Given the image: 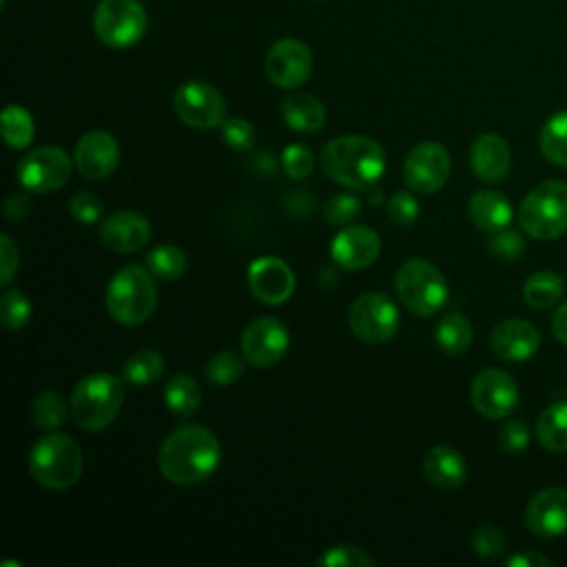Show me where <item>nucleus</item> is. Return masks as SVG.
Here are the masks:
<instances>
[{"label": "nucleus", "instance_id": "1", "mask_svg": "<svg viewBox=\"0 0 567 567\" xmlns=\"http://www.w3.org/2000/svg\"><path fill=\"white\" fill-rule=\"evenodd\" d=\"M221 461L217 436L202 425L175 427L157 450V467L173 485H197L215 474Z\"/></svg>", "mask_w": 567, "mask_h": 567}, {"label": "nucleus", "instance_id": "2", "mask_svg": "<svg viewBox=\"0 0 567 567\" xmlns=\"http://www.w3.org/2000/svg\"><path fill=\"white\" fill-rule=\"evenodd\" d=\"M319 162L326 177L350 190H370L385 171V153L368 135H339L330 140Z\"/></svg>", "mask_w": 567, "mask_h": 567}, {"label": "nucleus", "instance_id": "3", "mask_svg": "<svg viewBox=\"0 0 567 567\" xmlns=\"http://www.w3.org/2000/svg\"><path fill=\"white\" fill-rule=\"evenodd\" d=\"M104 306L120 326H140L157 308L155 277L146 266L131 264L117 270L104 292Z\"/></svg>", "mask_w": 567, "mask_h": 567}, {"label": "nucleus", "instance_id": "4", "mask_svg": "<svg viewBox=\"0 0 567 567\" xmlns=\"http://www.w3.org/2000/svg\"><path fill=\"white\" fill-rule=\"evenodd\" d=\"M82 450L78 441L62 432L40 436L29 450V472L47 489H69L82 474Z\"/></svg>", "mask_w": 567, "mask_h": 567}, {"label": "nucleus", "instance_id": "5", "mask_svg": "<svg viewBox=\"0 0 567 567\" xmlns=\"http://www.w3.org/2000/svg\"><path fill=\"white\" fill-rule=\"evenodd\" d=\"M124 383L109 372H91L82 377L71 394V416L78 427L100 432L109 427L122 408Z\"/></svg>", "mask_w": 567, "mask_h": 567}, {"label": "nucleus", "instance_id": "6", "mask_svg": "<svg viewBox=\"0 0 567 567\" xmlns=\"http://www.w3.org/2000/svg\"><path fill=\"white\" fill-rule=\"evenodd\" d=\"M394 288L401 303L416 317H432L447 303V281L427 259L412 257L394 275Z\"/></svg>", "mask_w": 567, "mask_h": 567}, {"label": "nucleus", "instance_id": "7", "mask_svg": "<svg viewBox=\"0 0 567 567\" xmlns=\"http://www.w3.org/2000/svg\"><path fill=\"white\" fill-rule=\"evenodd\" d=\"M518 221L532 239L549 241L567 233V184L547 179L532 188L518 208Z\"/></svg>", "mask_w": 567, "mask_h": 567}, {"label": "nucleus", "instance_id": "8", "mask_svg": "<svg viewBox=\"0 0 567 567\" xmlns=\"http://www.w3.org/2000/svg\"><path fill=\"white\" fill-rule=\"evenodd\" d=\"M146 9L140 0H100L93 13L97 40L111 49H128L146 33Z\"/></svg>", "mask_w": 567, "mask_h": 567}, {"label": "nucleus", "instance_id": "9", "mask_svg": "<svg viewBox=\"0 0 567 567\" xmlns=\"http://www.w3.org/2000/svg\"><path fill=\"white\" fill-rule=\"evenodd\" d=\"M348 326L359 341L383 343L399 330V310L388 295L363 292L348 310Z\"/></svg>", "mask_w": 567, "mask_h": 567}, {"label": "nucleus", "instance_id": "10", "mask_svg": "<svg viewBox=\"0 0 567 567\" xmlns=\"http://www.w3.org/2000/svg\"><path fill=\"white\" fill-rule=\"evenodd\" d=\"M175 115L190 128L208 131L226 120L224 95L208 82L188 80L173 93Z\"/></svg>", "mask_w": 567, "mask_h": 567}, {"label": "nucleus", "instance_id": "11", "mask_svg": "<svg viewBox=\"0 0 567 567\" xmlns=\"http://www.w3.org/2000/svg\"><path fill=\"white\" fill-rule=\"evenodd\" d=\"M452 162L450 153L439 142H419L410 148L403 159V182L410 190L421 195H432L441 190L450 177Z\"/></svg>", "mask_w": 567, "mask_h": 567}, {"label": "nucleus", "instance_id": "12", "mask_svg": "<svg viewBox=\"0 0 567 567\" xmlns=\"http://www.w3.org/2000/svg\"><path fill=\"white\" fill-rule=\"evenodd\" d=\"M71 168V157L60 146H38L18 162L16 177L29 193H51L69 182Z\"/></svg>", "mask_w": 567, "mask_h": 567}, {"label": "nucleus", "instance_id": "13", "mask_svg": "<svg viewBox=\"0 0 567 567\" xmlns=\"http://www.w3.org/2000/svg\"><path fill=\"white\" fill-rule=\"evenodd\" d=\"M518 385L501 368H483L470 385V401L474 410L492 421L509 416L518 405Z\"/></svg>", "mask_w": 567, "mask_h": 567}, {"label": "nucleus", "instance_id": "14", "mask_svg": "<svg viewBox=\"0 0 567 567\" xmlns=\"http://www.w3.org/2000/svg\"><path fill=\"white\" fill-rule=\"evenodd\" d=\"M264 69L275 86L297 89L312 73V53L306 42L297 38H281L266 51Z\"/></svg>", "mask_w": 567, "mask_h": 567}, {"label": "nucleus", "instance_id": "15", "mask_svg": "<svg viewBox=\"0 0 567 567\" xmlns=\"http://www.w3.org/2000/svg\"><path fill=\"white\" fill-rule=\"evenodd\" d=\"M290 337L277 317H257L241 332V354L255 368H270L284 359Z\"/></svg>", "mask_w": 567, "mask_h": 567}, {"label": "nucleus", "instance_id": "16", "mask_svg": "<svg viewBox=\"0 0 567 567\" xmlns=\"http://www.w3.org/2000/svg\"><path fill=\"white\" fill-rule=\"evenodd\" d=\"M246 277L252 297L268 306L286 303L295 292V275L290 266L272 255L252 259Z\"/></svg>", "mask_w": 567, "mask_h": 567}, {"label": "nucleus", "instance_id": "17", "mask_svg": "<svg viewBox=\"0 0 567 567\" xmlns=\"http://www.w3.org/2000/svg\"><path fill=\"white\" fill-rule=\"evenodd\" d=\"M73 164L84 179H106L120 164V144L106 131H89L75 142Z\"/></svg>", "mask_w": 567, "mask_h": 567}, {"label": "nucleus", "instance_id": "18", "mask_svg": "<svg viewBox=\"0 0 567 567\" xmlns=\"http://www.w3.org/2000/svg\"><path fill=\"white\" fill-rule=\"evenodd\" d=\"M525 525L534 536L558 538L567 534V487H545L525 507Z\"/></svg>", "mask_w": 567, "mask_h": 567}, {"label": "nucleus", "instance_id": "19", "mask_svg": "<svg viewBox=\"0 0 567 567\" xmlns=\"http://www.w3.org/2000/svg\"><path fill=\"white\" fill-rule=\"evenodd\" d=\"M381 252L379 235L361 224H348L339 230L330 241V257L339 268L346 270H363L368 268Z\"/></svg>", "mask_w": 567, "mask_h": 567}, {"label": "nucleus", "instance_id": "20", "mask_svg": "<svg viewBox=\"0 0 567 567\" xmlns=\"http://www.w3.org/2000/svg\"><path fill=\"white\" fill-rule=\"evenodd\" d=\"M489 343L498 359L520 363L532 359L538 352L540 332L534 323L518 317H509L494 326L489 334Z\"/></svg>", "mask_w": 567, "mask_h": 567}, {"label": "nucleus", "instance_id": "21", "mask_svg": "<svg viewBox=\"0 0 567 567\" xmlns=\"http://www.w3.org/2000/svg\"><path fill=\"white\" fill-rule=\"evenodd\" d=\"M100 239L113 252H137L151 239V224L137 210H115L102 221Z\"/></svg>", "mask_w": 567, "mask_h": 567}, {"label": "nucleus", "instance_id": "22", "mask_svg": "<svg viewBox=\"0 0 567 567\" xmlns=\"http://www.w3.org/2000/svg\"><path fill=\"white\" fill-rule=\"evenodd\" d=\"M472 173L487 184L503 182L512 166V151L498 133H481L470 146Z\"/></svg>", "mask_w": 567, "mask_h": 567}, {"label": "nucleus", "instance_id": "23", "mask_svg": "<svg viewBox=\"0 0 567 567\" xmlns=\"http://www.w3.org/2000/svg\"><path fill=\"white\" fill-rule=\"evenodd\" d=\"M423 474L436 487L456 489L465 483L467 463L452 445H434L423 456Z\"/></svg>", "mask_w": 567, "mask_h": 567}, {"label": "nucleus", "instance_id": "24", "mask_svg": "<svg viewBox=\"0 0 567 567\" xmlns=\"http://www.w3.org/2000/svg\"><path fill=\"white\" fill-rule=\"evenodd\" d=\"M470 221L485 233H496L512 224V204L498 190H476L467 202Z\"/></svg>", "mask_w": 567, "mask_h": 567}, {"label": "nucleus", "instance_id": "25", "mask_svg": "<svg viewBox=\"0 0 567 567\" xmlns=\"http://www.w3.org/2000/svg\"><path fill=\"white\" fill-rule=\"evenodd\" d=\"M281 117L297 133H317L326 122V109L310 93H290L281 102Z\"/></svg>", "mask_w": 567, "mask_h": 567}, {"label": "nucleus", "instance_id": "26", "mask_svg": "<svg viewBox=\"0 0 567 567\" xmlns=\"http://www.w3.org/2000/svg\"><path fill=\"white\" fill-rule=\"evenodd\" d=\"M536 436L540 445L554 454L567 452V401L549 403L538 421H536Z\"/></svg>", "mask_w": 567, "mask_h": 567}, {"label": "nucleus", "instance_id": "27", "mask_svg": "<svg viewBox=\"0 0 567 567\" xmlns=\"http://www.w3.org/2000/svg\"><path fill=\"white\" fill-rule=\"evenodd\" d=\"M472 337H474V328L470 319L461 312L445 315L443 319H439L434 328V341L439 350H443L450 357L463 354L472 346Z\"/></svg>", "mask_w": 567, "mask_h": 567}, {"label": "nucleus", "instance_id": "28", "mask_svg": "<svg viewBox=\"0 0 567 567\" xmlns=\"http://www.w3.org/2000/svg\"><path fill=\"white\" fill-rule=\"evenodd\" d=\"M199 401H202V390L190 374L177 372L166 381L164 403L173 414L190 416L199 408Z\"/></svg>", "mask_w": 567, "mask_h": 567}, {"label": "nucleus", "instance_id": "29", "mask_svg": "<svg viewBox=\"0 0 567 567\" xmlns=\"http://www.w3.org/2000/svg\"><path fill=\"white\" fill-rule=\"evenodd\" d=\"M538 148L554 166H567V111H558L545 120L538 133Z\"/></svg>", "mask_w": 567, "mask_h": 567}, {"label": "nucleus", "instance_id": "30", "mask_svg": "<svg viewBox=\"0 0 567 567\" xmlns=\"http://www.w3.org/2000/svg\"><path fill=\"white\" fill-rule=\"evenodd\" d=\"M565 292V281L558 272L551 270H538L532 272L525 284H523V299L527 301V306L543 310L554 306Z\"/></svg>", "mask_w": 567, "mask_h": 567}, {"label": "nucleus", "instance_id": "31", "mask_svg": "<svg viewBox=\"0 0 567 567\" xmlns=\"http://www.w3.org/2000/svg\"><path fill=\"white\" fill-rule=\"evenodd\" d=\"M144 266L148 268V272L155 279L175 281V279H179L186 272L188 257H186V252L179 246L162 244V246H155V248H151L146 252Z\"/></svg>", "mask_w": 567, "mask_h": 567}, {"label": "nucleus", "instance_id": "32", "mask_svg": "<svg viewBox=\"0 0 567 567\" xmlns=\"http://www.w3.org/2000/svg\"><path fill=\"white\" fill-rule=\"evenodd\" d=\"M2 137L9 148L22 151L33 142L35 124L31 113L20 104H7L2 111Z\"/></svg>", "mask_w": 567, "mask_h": 567}, {"label": "nucleus", "instance_id": "33", "mask_svg": "<svg viewBox=\"0 0 567 567\" xmlns=\"http://www.w3.org/2000/svg\"><path fill=\"white\" fill-rule=\"evenodd\" d=\"M164 372V357L157 350H137L122 365V379L131 385H148Z\"/></svg>", "mask_w": 567, "mask_h": 567}, {"label": "nucleus", "instance_id": "34", "mask_svg": "<svg viewBox=\"0 0 567 567\" xmlns=\"http://www.w3.org/2000/svg\"><path fill=\"white\" fill-rule=\"evenodd\" d=\"M69 416V405L66 401L53 392V390H42L33 401H31V421L38 430L53 432L58 430Z\"/></svg>", "mask_w": 567, "mask_h": 567}, {"label": "nucleus", "instance_id": "35", "mask_svg": "<svg viewBox=\"0 0 567 567\" xmlns=\"http://www.w3.org/2000/svg\"><path fill=\"white\" fill-rule=\"evenodd\" d=\"M31 317V301L20 288H9L0 297V323L7 330L22 328Z\"/></svg>", "mask_w": 567, "mask_h": 567}, {"label": "nucleus", "instance_id": "36", "mask_svg": "<svg viewBox=\"0 0 567 567\" xmlns=\"http://www.w3.org/2000/svg\"><path fill=\"white\" fill-rule=\"evenodd\" d=\"M206 379L215 385H230L244 372V359L233 350H221L213 354L206 363Z\"/></svg>", "mask_w": 567, "mask_h": 567}, {"label": "nucleus", "instance_id": "37", "mask_svg": "<svg viewBox=\"0 0 567 567\" xmlns=\"http://www.w3.org/2000/svg\"><path fill=\"white\" fill-rule=\"evenodd\" d=\"M317 565L321 567H370L374 565L372 556L357 547V545H334L328 547L319 558Z\"/></svg>", "mask_w": 567, "mask_h": 567}, {"label": "nucleus", "instance_id": "38", "mask_svg": "<svg viewBox=\"0 0 567 567\" xmlns=\"http://www.w3.org/2000/svg\"><path fill=\"white\" fill-rule=\"evenodd\" d=\"M472 549L481 558H498L507 549V540L501 527L483 523L472 532Z\"/></svg>", "mask_w": 567, "mask_h": 567}, {"label": "nucleus", "instance_id": "39", "mask_svg": "<svg viewBox=\"0 0 567 567\" xmlns=\"http://www.w3.org/2000/svg\"><path fill=\"white\" fill-rule=\"evenodd\" d=\"M361 213V199L354 193L332 195L323 206V217L330 226H348Z\"/></svg>", "mask_w": 567, "mask_h": 567}, {"label": "nucleus", "instance_id": "40", "mask_svg": "<svg viewBox=\"0 0 567 567\" xmlns=\"http://www.w3.org/2000/svg\"><path fill=\"white\" fill-rule=\"evenodd\" d=\"M281 168L290 179H303L315 168V153L303 144H288L281 153Z\"/></svg>", "mask_w": 567, "mask_h": 567}, {"label": "nucleus", "instance_id": "41", "mask_svg": "<svg viewBox=\"0 0 567 567\" xmlns=\"http://www.w3.org/2000/svg\"><path fill=\"white\" fill-rule=\"evenodd\" d=\"M219 128L224 144L233 151H248L255 144V126L244 117H226Z\"/></svg>", "mask_w": 567, "mask_h": 567}, {"label": "nucleus", "instance_id": "42", "mask_svg": "<svg viewBox=\"0 0 567 567\" xmlns=\"http://www.w3.org/2000/svg\"><path fill=\"white\" fill-rule=\"evenodd\" d=\"M487 248H489L492 255H496L501 259H518L525 252V241H523L518 230L507 226V228H501L496 233H489Z\"/></svg>", "mask_w": 567, "mask_h": 567}, {"label": "nucleus", "instance_id": "43", "mask_svg": "<svg viewBox=\"0 0 567 567\" xmlns=\"http://www.w3.org/2000/svg\"><path fill=\"white\" fill-rule=\"evenodd\" d=\"M416 217L419 202L414 199V195H410L408 190H396L388 202V219L399 228H408L416 221Z\"/></svg>", "mask_w": 567, "mask_h": 567}, {"label": "nucleus", "instance_id": "44", "mask_svg": "<svg viewBox=\"0 0 567 567\" xmlns=\"http://www.w3.org/2000/svg\"><path fill=\"white\" fill-rule=\"evenodd\" d=\"M102 199L95 193L89 190H78L69 199V213L80 221V224H95L102 217Z\"/></svg>", "mask_w": 567, "mask_h": 567}, {"label": "nucleus", "instance_id": "45", "mask_svg": "<svg viewBox=\"0 0 567 567\" xmlns=\"http://www.w3.org/2000/svg\"><path fill=\"white\" fill-rule=\"evenodd\" d=\"M527 445H529V430L525 421L512 419L498 430V447L505 454H518L527 450Z\"/></svg>", "mask_w": 567, "mask_h": 567}, {"label": "nucleus", "instance_id": "46", "mask_svg": "<svg viewBox=\"0 0 567 567\" xmlns=\"http://www.w3.org/2000/svg\"><path fill=\"white\" fill-rule=\"evenodd\" d=\"M20 268V252L9 235H0V281L9 286Z\"/></svg>", "mask_w": 567, "mask_h": 567}, {"label": "nucleus", "instance_id": "47", "mask_svg": "<svg viewBox=\"0 0 567 567\" xmlns=\"http://www.w3.org/2000/svg\"><path fill=\"white\" fill-rule=\"evenodd\" d=\"M31 213V197L27 193H9L4 199V219L22 221Z\"/></svg>", "mask_w": 567, "mask_h": 567}, {"label": "nucleus", "instance_id": "48", "mask_svg": "<svg viewBox=\"0 0 567 567\" xmlns=\"http://www.w3.org/2000/svg\"><path fill=\"white\" fill-rule=\"evenodd\" d=\"M507 567H551V558H547L540 551L525 549L507 558Z\"/></svg>", "mask_w": 567, "mask_h": 567}, {"label": "nucleus", "instance_id": "49", "mask_svg": "<svg viewBox=\"0 0 567 567\" xmlns=\"http://www.w3.org/2000/svg\"><path fill=\"white\" fill-rule=\"evenodd\" d=\"M551 332L556 337V341H560L563 346H567V301H563L554 317H551Z\"/></svg>", "mask_w": 567, "mask_h": 567}, {"label": "nucleus", "instance_id": "50", "mask_svg": "<svg viewBox=\"0 0 567 567\" xmlns=\"http://www.w3.org/2000/svg\"><path fill=\"white\" fill-rule=\"evenodd\" d=\"M337 266V264H334ZM334 266H323L321 270H319V275H317V281H319V286H323V288H334L337 284H339V275H337V268Z\"/></svg>", "mask_w": 567, "mask_h": 567}, {"label": "nucleus", "instance_id": "51", "mask_svg": "<svg viewBox=\"0 0 567 567\" xmlns=\"http://www.w3.org/2000/svg\"><path fill=\"white\" fill-rule=\"evenodd\" d=\"M368 202H370V204H374V206H379V204L383 202V193H381V188L372 186V188L368 190Z\"/></svg>", "mask_w": 567, "mask_h": 567}]
</instances>
